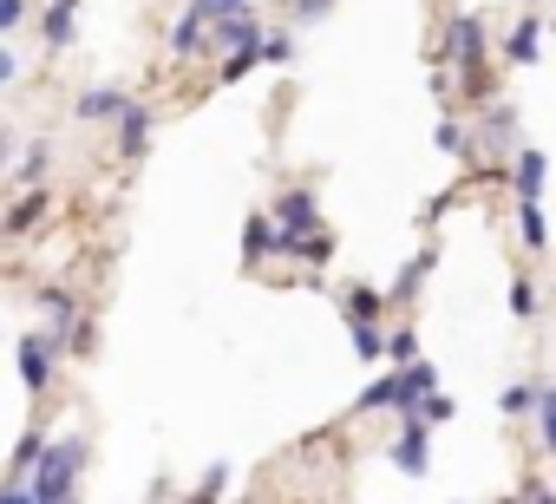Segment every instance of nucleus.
<instances>
[{"label": "nucleus", "instance_id": "obj_16", "mask_svg": "<svg viewBox=\"0 0 556 504\" xmlns=\"http://www.w3.org/2000/svg\"><path fill=\"white\" fill-rule=\"evenodd\" d=\"M262 40V14L249 8V14H229V21H210V53L223 60V53H242V47H255Z\"/></svg>", "mask_w": 556, "mask_h": 504}, {"label": "nucleus", "instance_id": "obj_19", "mask_svg": "<svg viewBox=\"0 0 556 504\" xmlns=\"http://www.w3.org/2000/svg\"><path fill=\"white\" fill-rule=\"evenodd\" d=\"M47 439H53V432L34 419V426L14 439V452H8V478H0V484H27V478H34V465H40V452H47Z\"/></svg>", "mask_w": 556, "mask_h": 504}, {"label": "nucleus", "instance_id": "obj_36", "mask_svg": "<svg viewBox=\"0 0 556 504\" xmlns=\"http://www.w3.org/2000/svg\"><path fill=\"white\" fill-rule=\"evenodd\" d=\"M419 361V335L413 328H387V367H406Z\"/></svg>", "mask_w": 556, "mask_h": 504}, {"label": "nucleus", "instance_id": "obj_35", "mask_svg": "<svg viewBox=\"0 0 556 504\" xmlns=\"http://www.w3.org/2000/svg\"><path fill=\"white\" fill-rule=\"evenodd\" d=\"M334 14V0H289V27L295 34H308V27H321Z\"/></svg>", "mask_w": 556, "mask_h": 504}, {"label": "nucleus", "instance_id": "obj_7", "mask_svg": "<svg viewBox=\"0 0 556 504\" xmlns=\"http://www.w3.org/2000/svg\"><path fill=\"white\" fill-rule=\"evenodd\" d=\"M504 184H510V203H543V184H549V151H536V144L523 138V144L510 151Z\"/></svg>", "mask_w": 556, "mask_h": 504}, {"label": "nucleus", "instance_id": "obj_41", "mask_svg": "<svg viewBox=\"0 0 556 504\" xmlns=\"http://www.w3.org/2000/svg\"><path fill=\"white\" fill-rule=\"evenodd\" d=\"M452 203H458V197H452V190H439V197H432V203H426V210H419V223H439V216H445V210H452Z\"/></svg>", "mask_w": 556, "mask_h": 504}, {"label": "nucleus", "instance_id": "obj_23", "mask_svg": "<svg viewBox=\"0 0 556 504\" xmlns=\"http://www.w3.org/2000/svg\"><path fill=\"white\" fill-rule=\"evenodd\" d=\"M229 484H236V465H203V478L184 491V504H229Z\"/></svg>", "mask_w": 556, "mask_h": 504}, {"label": "nucleus", "instance_id": "obj_37", "mask_svg": "<svg viewBox=\"0 0 556 504\" xmlns=\"http://www.w3.org/2000/svg\"><path fill=\"white\" fill-rule=\"evenodd\" d=\"M27 14H34L27 0H0V40H14V34L27 27Z\"/></svg>", "mask_w": 556, "mask_h": 504}, {"label": "nucleus", "instance_id": "obj_34", "mask_svg": "<svg viewBox=\"0 0 556 504\" xmlns=\"http://www.w3.org/2000/svg\"><path fill=\"white\" fill-rule=\"evenodd\" d=\"M66 354L73 361H99V315H79V328L66 335Z\"/></svg>", "mask_w": 556, "mask_h": 504}, {"label": "nucleus", "instance_id": "obj_17", "mask_svg": "<svg viewBox=\"0 0 556 504\" xmlns=\"http://www.w3.org/2000/svg\"><path fill=\"white\" fill-rule=\"evenodd\" d=\"M125 105H131V92H125V86H86V92L73 99V118H79V125H112Z\"/></svg>", "mask_w": 556, "mask_h": 504}, {"label": "nucleus", "instance_id": "obj_3", "mask_svg": "<svg viewBox=\"0 0 556 504\" xmlns=\"http://www.w3.org/2000/svg\"><path fill=\"white\" fill-rule=\"evenodd\" d=\"M60 348H53V335L47 328H27L21 335V348H14V374H21V387L34 393V400H47L53 393V374H60Z\"/></svg>", "mask_w": 556, "mask_h": 504}, {"label": "nucleus", "instance_id": "obj_2", "mask_svg": "<svg viewBox=\"0 0 556 504\" xmlns=\"http://www.w3.org/2000/svg\"><path fill=\"white\" fill-rule=\"evenodd\" d=\"M439 53H445V66H478V60H491V21L484 14H471V8H458V14H445V34L432 40Z\"/></svg>", "mask_w": 556, "mask_h": 504}, {"label": "nucleus", "instance_id": "obj_39", "mask_svg": "<svg viewBox=\"0 0 556 504\" xmlns=\"http://www.w3.org/2000/svg\"><path fill=\"white\" fill-rule=\"evenodd\" d=\"M517 497H523V504H556V491H549L536 471H523V478H517Z\"/></svg>", "mask_w": 556, "mask_h": 504}, {"label": "nucleus", "instance_id": "obj_33", "mask_svg": "<svg viewBox=\"0 0 556 504\" xmlns=\"http://www.w3.org/2000/svg\"><path fill=\"white\" fill-rule=\"evenodd\" d=\"M530 419H536V439H543V452L556 458V387H543V393H536Z\"/></svg>", "mask_w": 556, "mask_h": 504}, {"label": "nucleus", "instance_id": "obj_45", "mask_svg": "<svg viewBox=\"0 0 556 504\" xmlns=\"http://www.w3.org/2000/svg\"><path fill=\"white\" fill-rule=\"evenodd\" d=\"M549 491H556V484H549Z\"/></svg>", "mask_w": 556, "mask_h": 504}, {"label": "nucleus", "instance_id": "obj_24", "mask_svg": "<svg viewBox=\"0 0 556 504\" xmlns=\"http://www.w3.org/2000/svg\"><path fill=\"white\" fill-rule=\"evenodd\" d=\"M380 315H387V289L354 282V289L341 295V322H380Z\"/></svg>", "mask_w": 556, "mask_h": 504}, {"label": "nucleus", "instance_id": "obj_27", "mask_svg": "<svg viewBox=\"0 0 556 504\" xmlns=\"http://www.w3.org/2000/svg\"><path fill=\"white\" fill-rule=\"evenodd\" d=\"M348 341H354V361L387 367V328L380 322H348Z\"/></svg>", "mask_w": 556, "mask_h": 504}, {"label": "nucleus", "instance_id": "obj_14", "mask_svg": "<svg viewBox=\"0 0 556 504\" xmlns=\"http://www.w3.org/2000/svg\"><path fill=\"white\" fill-rule=\"evenodd\" d=\"M334 249H341V236H334L328 223H321V229H308V236H289V256L302 263V276H328Z\"/></svg>", "mask_w": 556, "mask_h": 504}, {"label": "nucleus", "instance_id": "obj_29", "mask_svg": "<svg viewBox=\"0 0 556 504\" xmlns=\"http://www.w3.org/2000/svg\"><path fill=\"white\" fill-rule=\"evenodd\" d=\"M543 387H549V380H510V387L497 393V413H504V419H523V413L536 406V393H543Z\"/></svg>", "mask_w": 556, "mask_h": 504}, {"label": "nucleus", "instance_id": "obj_15", "mask_svg": "<svg viewBox=\"0 0 556 504\" xmlns=\"http://www.w3.org/2000/svg\"><path fill=\"white\" fill-rule=\"evenodd\" d=\"M164 47H170V60H177V66H190V60H203V53H210V21H203L197 8H184Z\"/></svg>", "mask_w": 556, "mask_h": 504}, {"label": "nucleus", "instance_id": "obj_6", "mask_svg": "<svg viewBox=\"0 0 556 504\" xmlns=\"http://www.w3.org/2000/svg\"><path fill=\"white\" fill-rule=\"evenodd\" d=\"M491 99H504L491 60H478V66H452V99H445V112H484Z\"/></svg>", "mask_w": 556, "mask_h": 504}, {"label": "nucleus", "instance_id": "obj_28", "mask_svg": "<svg viewBox=\"0 0 556 504\" xmlns=\"http://www.w3.org/2000/svg\"><path fill=\"white\" fill-rule=\"evenodd\" d=\"M432 144H439L445 158H471V125H465L458 112H445V118L432 125Z\"/></svg>", "mask_w": 556, "mask_h": 504}, {"label": "nucleus", "instance_id": "obj_32", "mask_svg": "<svg viewBox=\"0 0 556 504\" xmlns=\"http://www.w3.org/2000/svg\"><path fill=\"white\" fill-rule=\"evenodd\" d=\"M255 66H262V53H255V47H242V53H223V60H216V86H242Z\"/></svg>", "mask_w": 556, "mask_h": 504}, {"label": "nucleus", "instance_id": "obj_22", "mask_svg": "<svg viewBox=\"0 0 556 504\" xmlns=\"http://www.w3.org/2000/svg\"><path fill=\"white\" fill-rule=\"evenodd\" d=\"M255 53H262V66H295L302 60V34L295 27H262Z\"/></svg>", "mask_w": 556, "mask_h": 504}, {"label": "nucleus", "instance_id": "obj_43", "mask_svg": "<svg viewBox=\"0 0 556 504\" xmlns=\"http://www.w3.org/2000/svg\"><path fill=\"white\" fill-rule=\"evenodd\" d=\"M8 158H14V138H8V125H0V171H8Z\"/></svg>", "mask_w": 556, "mask_h": 504}, {"label": "nucleus", "instance_id": "obj_42", "mask_svg": "<svg viewBox=\"0 0 556 504\" xmlns=\"http://www.w3.org/2000/svg\"><path fill=\"white\" fill-rule=\"evenodd\" d=\"M0 504H34V484H0Z\"/></svg>", "mask_w": 556, "mask_h": 504}, {"label": "nucleus", "instance_id": "obj_1", "mask_svg": "<svg viewBox=\"0 0 556 504\" xmlns=\"http://www.w3.org/2000/svg\"><path fill=\"white\" fill-rule=\"evenodd\" d=\"M86 465H92V439L86 432H60V439H47V452H40V465H34V504H79V478H86Z\"/></svg>", "mask_w": 556, "mask_h": 504}, {"label": "nucleus", "instance_id": "obj_38", "mask_svg": "<svg viewBox=\"0 0 556 504\" xmlns=\"http://www.w3.org/2000/svg\"><path fill=\"white\" fill-rule=\"evenodd\" d=\"M190 8H197L203 21H229V14H249L255 0H190Z\"/></svg>", "mask_w": 556, "mask_h": 504}, {"label": "nucleus", "instance_id": "obj_8", "mask_svg": "<svg viewBox=\"0 0 556 504\" xmlns=\"http://www.w3.org/2000/svg\"><path fill=\"white\" fill-rule=\"evenodd\" d=\"M34 308H40V328L53 335V348L66 354V335L79 328V315H86V302H79L73 289H60V282H47V289L34 295Z\"/></svg>", "mask_w": 556, "mask_h": 504}, {"label": "nucleus", "instance_id": "obj_18", "mask_svg": "<svg viewBox=\"0 0 556 504\" xmlns=\"http://www.w3.org/2000/svg\"><path fill=\"white\" fill-rule=\"evenodd\" d=\"M79 8H86V0H47V14H40L47 53H66V47L79 40Z\"/></svg>", "mask_w": 556, "mask_h": 504}, {"label": "nucleus", "instance_id": "obj_4", "mask_svg": "<svg viewBox=\"0 0 556 504\" xmlns=\"http://www.w3.org/2000/svg\"><path fill=\"white\" fill-rule=\"evenodd\" d=\"M268 223L282 229V236H308V229H321V190H315V184L275 190V197H268Z\"/></svg>", "mask_w": 556, "mask_h": 504}, {"label": "nucleus", "instance_id": "obj_30", "mask_svg": "<svg viewBox=\"0 0 556 504\" xmlns=\"http://www.w3.org/2000/svg\"><path fill=\"white\" fill-rule=\"evenodd\" d=\"M400 419H419V426H432V432H439V426H452V419H458V400H452V393H426V400H419L413 413H400Z\"/></svg>", "mask_w": 556, "mask_h": 504}, {"label": "nucleus", "instance_id": "obj_21", "mask_svg": "<svg viewBox=\"0 0 556 504\" xmlns=\"http://www.w3.org/2000/svg\"><path fill=\"white\" fill-rule=\"evenodd\" d=\"M354 413H406V393H400V374L387 367V374H374L367 380V393L354 400Z\"/></svg>", "mask_w": 556, "mask_h": 504}, {"label": "nucleus", "instance_id": "obj_31", "mask_svg": "<svg viewBox=\"0 0 556 504\" xmlns=\"http://www.w3.org/2000/svg\"><path fill=\"white\" fill-rule=\"evenodd\" d=\"M510 315H517V322H536V315H543V289H536L523 269L510 276Z\"/></svg>", "mask_w": 556, "mask_h": 504}, {"label": "nucleus", "instance_id": "obj_44", "mask_svg": "<svg viewBox=\"0 0 556 504\" xmlns=\"http://www.w3.org/2000/svg\"><path fill=\"white\" fill-rule=\"evenodd\" d=\"M491 504H523V497H517V491H510V497H491Z\"/></svg>", "mask_w": 556, "mask_h": 504}, {"label": "nucleus", "instance_id": "obj_10", "mask_svg": "<svg viewBox=\"0 0 556 504\" xmlns=\"http://www.w3.org/2000/svg\"><path fill=\"white\" fill-rule=\"evenodd\" d=\"M53 203H60V197H53L47 184L21 190V197L8 203V216H0V242H21V236H34V229H40V223L53 216Z\"/></svg>", "mask_w": 556, "mask_h": 504}, {"label": "nucleus", "instance_id": "obj_12", "mask_svg": "<svg viewBox=\"0 0 556 504\" xmlns=\"http://www.w3.org/2000/svg\"><path fill=\"white\" fill-rule=\"evenodd\" d=\"M497 60H504V66H536V60H543V14H536V8L510 21V34L497 40Z\"/></svg>", "mask_w": 556, "mask_h": 504}, {"label": "nucleus", "instance_id": "obj_20", "mask_svg": "<svg viewBox=\"0 0 556 504\" xmlns=\"http://www.w3.org/2000/svg\"><path fill=\"white\" fill-rule=\"evenodd\" d=\"M47 177H53V138L21 144V158H14V184H21V190H34V184H47Z\"/></svg>", "mask_w": 556, "mask_h": 504}, {"label": "nucleus", "instance_id": "obj_11", "mask_svg": "<svg viewBox=\"0 0 556 504\" xmlns=\"http://www.w3.org/2000/svg\"><path fill=\"white\" fill-rule=\"evenodd\" d=\"M432 269H439V242H426L419 256H406V263H400V276L387 282V308H413V302H419V289L432 282Z\"/></svg>", "mask_w": 556, "mask_h": 504}, {"label": "nucleus", "instance_id": "obj_26", "mask_svg": "<svg viewBox=\"0 0 556 504\" xmlns=\"http://www.w3.org/2000/svg\"><path fill=\"white\" fill-rule=\"evenodd\" d=\"M517 242H523V256H549V223H543V203H517Z\"/></svg>", "mask_w": 556, "mask_h": 504}, {"label": "nucleus", "instance_id": "obj_25", "mask_svg": "<svg viewBox=\"0 0 556 504\" xmlns=\"http://www.w3.org/2000/svg\"><path fill=\"white\" fill-rule=\"evenodd\" d=\"M393 374H400V393H406V413H413V406H419L426 393H439V367H432L426 354H419V361H406V367H393Z\"/></svg>", "mask_w": 556, "mask_h": 504}, {"label": "nucleus", "instance_id": "obj_5", "mask_svg": "<svg viewBox=\"0 0 556 504\" xmlns=\"http://www.w3.org/2000/svg\"><path fill=\"white\" fill-rule=\"evenodd\" d=\"M151 138H157V105L131 99V105H125V112L112 118V158H118V164H144Z\"/></svg>", "mask_w": 556, "mask_h": 504}, {"label": "nucleus", "instance_id": "obj_9", "mask_svg": "<svg viewBox=\"0 0 556 504\" xmlns=\"http://www.w3.org/2000/svg\"><path fill=\"white\" fill-rule=\"evenodd\" d=\"M387 458H393V471H400V478H426V471H432V426L400 419V432H393Z\"/></svg>", "mask_w": 556, "mask_h": 504}, {"label": "nucleus", "instance_id": "obj_40", "mask_svg": "<svg viewBox=\"0 0 556 504\" xmlns=\"http://www.w3.org/2000/svg\"><path fill=\"white\" fill-rule=\"evenodd\" d=\"M14 79H21V53H14V47H8V40H0V92H8V86H14Z\"/></svg>", "mask_w": 556, "mask_h": 504}, {"label": "nucleus", "instance_id": "obj_13", "mask_svg": "<svg viewBox=\"0 0 556 504\" xmlns=\"http://www.w3.org/2000/svg\"><path fill=\"white\" fill-rule=\"evenodd\" d=\"M262 256H289V236L268 223V210H249V216H242V263L255 269Z\"/></svg>", "mask_w": 556, "mask_h": 504}]
</instances>
